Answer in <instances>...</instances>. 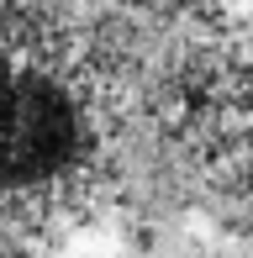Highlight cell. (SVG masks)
Wrapping results in <instances>:
<instances>
[{
    "label": "cell",
    "instance_id": "1",
    "mask_svg": "<svg viewBox=\"0 0 253 258\" xmlns=\"http://www.w3.org/2000/svg\"><path fill=\"white\" fill-rule=\"evenodd\" d=\"M85 100L37 37L0 21V201L58 184L85 153Z\"/></svg>",
    "mask_w": 253,
    "mask_h": 258
}]
</instances>
